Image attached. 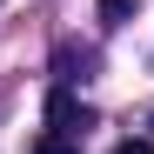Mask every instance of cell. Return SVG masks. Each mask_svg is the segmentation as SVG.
I'll return each instance as SVG.
<instances>
[{"mask_svg":"<svg viewBox=\"0 0 154 154\" xmlns=\"http://www.w3.org/2000/svg\"><path fill=\"white\" fill-rule=\"evenodd\" d=\"M87 127H94V107L74 87H54V94H47V134H67L74 141V134H87Z\"/></svg>","mask_w":154,"mask_h":154,"instance_id":"obj_1","label":"cell"},{"mask_svg":"<svg viewBox=\"0 0 154 154\" xmlns=\"http://www.w3.org/2000/svg\"><path fill=\"white\" fill-rule=\"evenodd\" d=\"M54 67H60V87L87 81V74H94V47H60V54H54Z\"/></svg>","mask_w":154,"mask_h":154,"instance_id":"obj_2","label":"cell"},{"mask_svg":"<svg viewBox=\"0 0 154 154\" xmlns=\"http://www.w3.org/2000/svg\"><path fill=\"white\" fill-rule=\"evenodd\" d=\"M34 154H81V141H67V134H40Z\"/></svg>","mask_w":154,"mask_h":154,"instance_id":"obj_3","label":"cell"},{"mask_svg":"<svg viewBox=\"0 0 154 154\" xmlns=\"http://www.w3.org/2000/svg\"><path fill=\"white\" fill-rule=\"evenodd\" d=\"M127 14H134V0H100V20H114V27H121Z\"/></svg>","mask_w":154,"mask_h":154,"instance_id":"obj_4","label":"cell"},{"mask_svg":"<svg viewBox=\"0 0 154 154\" xmlns=\"http://www.w3.org/2000/svg\"><path fill=\"white\" fill-rule=\"evenodd\" d=\"M114 154H154V141H121Z\"/></svg>","mask_w":154,"mask_h":154,"instance_id":"obj_5","label":"cell"}]
</instances>
